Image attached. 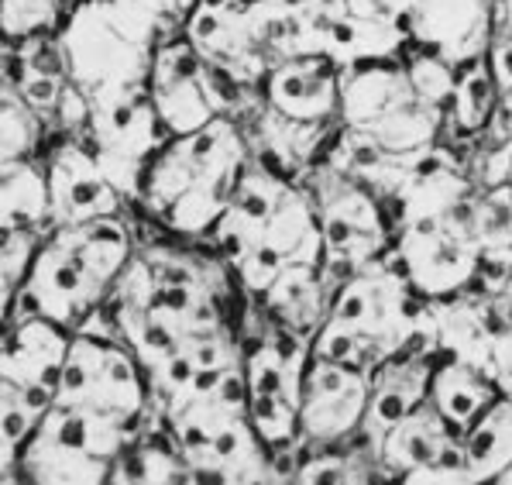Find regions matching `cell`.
Returning <instances> with one entry per match:
<instances>
[{"mask_svg":"<svg viewBox=\"0 0 512 485\" xmlns=\"http://www.w3.org/2000/svg\"><path fill=\"white\" fill-rule=\"evenodd\" d=\"M45 176L52 197V228L97 221V217H121L128 200L100 169L86 135H59L45 152Z\"/></svg>","mask_w":512,"mask_h":485,"instance_id":"16","label":"cell"},{"mask_svg":"<svg viewBox=\"0 0 512 485\" xmlns=\"http://www.w3.org/2000/svg\"><path fill=\"white\" fill-rule=\"evenodd\" d=\"M69 0H0L4 42H25L35 35H52L62 28Z\"/></svg>","mask_w":512,"mask_h":485,"instance_id":"41","label":"cell"},{"mask_svg":"<svg viewBox=\"0 0 512 485\" xmlns=\"http://www.w3.org/2000/svg\"><path fill=\"white\" fill-rule=\"evenodd\" d=\"M238 369H244V341L231 324L179 344L176 351L145 369L148 389H152V413L162 417L172 406L210 393Z\"/></svg>","mask_w":512,"mask_h":485,"instance_id":"17","label":"cell"},{"mask_svg":"<svg viewBox=\"0 0 512 485\" xmlns=\"http://www.w3.org/2000/svg\"><path fill=\"white\" fill-rule=\"evenodd\" d=\"M193 482H224V485H258L279 482V468L269 444L258 437L251 417L220 430L217 437L183 451Z\"/></svg>","mask_w":512,"mask_h":485,"instance_id":"24","label":"cell"},{"mask_svg":"<svg viewBox=\"0 0 512 485\" xmlns=\"http://www.w3.org/2000/svg\"><path fill=\"white\" fill-rule=\"evenodd\" d=\"M475 193V179L468 172V162L458 155V148L437 142L416 155V166L399 186V193L385 203L392 217V228H406L416 221L444 217L458 210Z\"/></svg>","mask_w":512,"mask_h":485,"instance_id":"18","label":"cell"},{"mask_svg":"<svg viewBox=\"0 0 512 485\" xmlns=\"http://www.w3.org/2000/svg\"><path fill=\"white\" fill-rule=\"evenodd\" d=\"M492 14L495 0H409V35L416 49L461 66L488 52Z\"/></svg>","mask_w":512,"mask_h":485,"instance_id":"19","label":"cell"},{"mask_svg":"<svg viewBox=\"0 0 512 485\" xmlns=\"http://www.w3.org/2000/svg\"><path fill=\"white\" fill-rule=\"evenodd\" d=\"M485 59H488V66H492V76H495V83H499V90H512V42L492 38Z\"/></svg>","mask_w":512,"mask_h":485,"instance_id":"46","label":"cell"},{"mask_svg":"<svg viewBox=\"0 0 512 485\" xmlns=\"http://www.w3.org/2000/svg\"><path fill=\"white\" fill-rule=\"evenodd\" d=\"M416 155H399V152H389L382 142H375L368 131H358V128H337V135L330 138L327 152H324V162H330L334 169H341L344 176L358 179L361 186L375 193L382 203H389L392 197L399 193V186L406 183V176L413 172L416 166Z\"/></svg>","mask_w":512,"mask_h":485,"instance_id":"31","label":"cell"},{"mask_svg":"<svg viewBox=\"0 0 512 485\" xmlns=\"http://www.w3.org/2000/svg\"><path fill=\"white\" fill-rule=\"evenodd\" d=\"M148 93L162 117L169 138L189 135L207 128L217 117H241L262 104V90H248L217 73L193 42L179 31H169L155 52L152 73H148Z\"/></svg>","mask_w":512,"mask_h":485,"instance_id":"9","label":"cell"},{"mask_svg":"<svg viewBox=\"0 0 512 485\" xmlns=\"http://www.w3.org/2000/svg\"><path fill=\"white\" fill-rule=\"evenodd\" d=\"M251 21L275 62L327 56V14L320 0H251Z\"/></svg>","mask_w":512,"mask_h":485,"instance_id":"29","label":"cell"},{"mask_svg":"<svg viewBox=\"0 0 512 485\" xmlns=\"http://www.w3.org/2000/svg\"><path fill=\"white\" fill-rule=\"evenodd\" d=\"M464 455L478 482H495L512 465V400L495 396L492 406L464 430Z\"/></svg>","mask_w":512,"mask_h":485,"instance_id":"36","label":"cell"},{"mask_svg":"<svg viewBox=\"0 0 512 485\" xmlns=\"http://www.w3.org/2000/svg\"><path fill=\"white\" fill-rule=\"evenodd\" d=\"M403 62H406L409 86H413L416 97L444 114L451 111L454 86H458V66H451L447 59L433 56L427 49H416V45H409L403 52Z\"/></svg>","mask_w":512,"mask_h":485,"instance_id":"40","label":"cell"},{"mask_svg":"<svg viewBox=\"0 0 512 485\" xmlns=\"http://www.w3.org/2000/svg\"><path fill=\"white\" fill-rule=\"evenodd\" d=\"M499 104V83L492 76L488 59H471L458 66V86H454V100L451 111L444 121V138L440 142L454 145V148H468L478 145L495 114Z\"/></svg>","mask_w":512,"mask_h":485,"instance_id":"34","label":"cell"},{"mask_svg":"<svg viewBox=\"0 0 512 485\" xmlns=\"http://www.w3.org/2000/svg\"><path fill=\"white\" fill-rule=\"evenodd\" d=\"M337 279H330L324 265H289L272 279V286L258 296V314H265L272 324L289 327L303 338H317L324 320L334 307Z\"/></svg>","mask_w":512,"mask_h":485,"instance_id":"25","label":"cell"},{"mask_svg":"<svg viewBox=\"0 0 512 485\" xmlns=\"http://www.w3.org/2000/svg\"><path fill=\"white\" fill-rule=\"evenodd\" d=\"M52 403L83 406L131 424H148L152 389L141 358L121 338L104 331H76L69 344L66 369Z\"/></svg>","mask_w":512,"mask_h":485,"instance_id":"11","label":"cell"},{"mask_svg":"<svg viewBox=\"0 0 512 485\" xmlns=\"http://www.w3.org/2000/svg\"><path fill=\"white\" fill-rule=\"evenodd\" d=\"M475 186H502L512 183V138L506 142H478L468 162Z\"/></svg>","mask_w":512,"mask_h":485,"instance_id":"44","label":"cell"},{"mask_svg":"<svg viewBox=\"0 0 512 485\" xmlns=\"http://www.w3.org/2000/svg\"><path fill=\"white\" fill-rule=\"evenodd\" d=\"M433 362H437V355L409 351V355L389 358L372 372V403H368L365 424L358 430V437H365V444L372 448V458L378 437L430 396Z\"/></svg>","mask_w":512,"mask_h":485,"instance_id":"26","label":"cell"},{"mask_svg":"<svg viewBox=\"0 0 512 485\" xmlns=\"http://www.w3.org/2000/svg\"><path fill=\"white\" fill-rule=\"evenodd\" d=\"M492 38H506V42H512V0H495Z\"/></svg>","mask_w":512,"mask_h":485,"instance_id":"49","label":"cell"},{"mask_svg":"<svg viewBox=\"0 0 512 485\" xmlns=\"http://www.w3.org/2000/svg\"><path fill=\"white\" fill-rule=\"evenodd\" d=\"M299 183L317 203L320 231H324V269L330 272V279L344 283L354 269L392 252L396 228H392L385 203L368 186L344 176L324 159Z\"/></svg>","mask_w":512,"mask_h":485,"instance_id":"10","label":"cell"},{"mask_svg":"<svg viewBox=\"0 0 512 485\" xmlns=\"http://www.w3.org/2000/svg\"><path fill=\"white\" fill-rule=\"evenodd\" d=\"M231 279L234 272L217 252L148 241L135 248L104 310L83 331L121 338L148 369L179 344L227 327Z\"/></svg>","mask_w":512,"mask_h":485,"instance_id":"1","label":"cell"},{"mask_svg":"<svg viewBox=\"0 0 512 485\" xmlns=\"http://www.w3.org/2000/svg\"><path fill=\"white\" fill-rule=\"evenodd\" d=\"M52 400L35 396L28 389H18L11 382H0V472L4 482H14V468H18V455L28 444V437L35 434L38 420L45 417V410Z\"/></svg>","mask_w":512,"mask_h":485,"instance_id":"37","label":"cell"},{"mask_svg":"<svg viewBox=\"0 0 512 485\" xmlns=\"http://www.w3.org/2000/svg\"><path fill=\"white\" fill-rule=\"evenodd\" d=\"M4 234V245H0V303H4V314L11 310L18 289L25 286L35 255L42 248V231H0Z\"/></svg>","mask_w":512,"mask_h":485,"instance_id":"42","label":"cell"},{"mask_svg":"<svg viewBox=\"0 0 512 485\" xmlns=\"http://www.w3.org/2000/svg\"><path fill=\"white\" fill-rule=\"evenodd\" d=\"M499 396L492 375L478 365L458 362V358H437L430 375V396L427 400L437 406L440 417L447 420L458 434H464L478 417L492 406Z\"/></svg>","mask_w":512,"mask_h":485,"instance_id":"32","label":"cell"},{"mask_svg":"<svg viewBox=\"0 0 512 485\" xmlns=\"http://www.w3.org/2000/svg\"><path fill=\"white\" fill-rule=\"evenodd\" d=\"M241 124H244V135H248L251 162L289 179H303L306 172L317 166L324 159L330 138L341 128V124L293 121V117L272 111L265 100L251 114H244Z\"/></svg>","mask_w":512,"mask_h":485,"instance_id":"23","label":"cell"},{"mask_svg":"<svg viewBox=\"0 0 512 485\" xmlns=\"http://www.w3.org/2000/svg\"><path fill=\"white\" fill-rule=\"evenodd\" d=\"M73 331L45 317H18L4 324L0 344V382H11L35 396L55 400L59 379L66 369Z\"/></svg>","mask_w":512,"mask_h":485,"instance_id":"20","label":"cell"},{"mask_svg":"<svg viewBox=\"0 0 512 485\" xmlns=\"http://www.w3.org/2000/svg\"><path fill=\"white\" fill-rule=\"evenodd\" d=\"M193 482L183 451L159 417H152L135 441L121 451L110 472V485H183Z\"/></svg>","mask_w":512,"mask_h":485,"instance_id":"33","label":"cell"},{"mask_svg":"<svg viewBox=\"0 0 512 485\" xmlns=\"http://www.w3.org/2000/svg\"><path fill=\"white\" fill-rule=\"evenodd\" d=\"M265 317V314H262ZM313 358V341L279 327L265 317V327L244 344V389H248V417L258 437L272 448L275 468L293 482L296 455H303L299 434V403L303 382ZM282 479V475H279Z\"/></svg>","mask_w":512,"mask_h":485,"instance_id":"8","label":"cell"},{"mask_svg":"<svg viewBox=\"0 0 512 485\" xmlns=\"http://www.w3.org/2000/svg\"><path fill=\"white\" fill-rule=\"evenodd\" d=\"M152 424V420H148ZM148 424H131L83 406L52 403L18 455L14 479L31 485H100Z\"/></svg>","mask_w":512,"mask_h":485,"instance_id":"7","label":"cell"},{"mask_svg":"<svg viewBox=\"0 0 512 485\" xmlns=\"http://www.w3.org/2000/svg\"><path fill=\"white\" fill-rule=\"evenodd\" d=\"M49 121L14 86H0V162L38 159Z\"/></svg>","mask_w":512,"mask_h":485,"instance_id":"38","label":"cell"},{"mask_svg":"<svg viewBox=\"0 0 512 485\" xmlns=\"http://www.w3.org/2000/svg\"><path fill=\"white\" fill-rule=\"evenodd\" d=\"M86 138H90L100 169L117 186V193L128 203H138L148 162L169 142V131L162 128L148 83H138L93 93Z\"/></svg>","mask_w":512,"mask_h":485,"instance_id":"12","label":"cell"},{"mask_svg":"<svg viewBox=\"0 0 512 485\" xmlns=\"http://www.w3.org/2000/svg\"><path fill=\"white\" fill-rule=\"evenodd\" d=\"M135 248V228L124 214L49 228L4 324L18 317H45L73 334L83 331L104 310Z\"/></svg>","mask_w":512,"mask_h":485,"instance_id":"4","label":"cell"},{"mask_svg":"<svg viewBox=\"0 0 512 485\" xmlns=\"http://www.w3.org/2000/svg\"><path fill=\"white\" fill-rule=\"evenodd\" d=\"M52 197L45 162H0V231H49Z\"/></svg>","mask_w":512,"mask_h":485,"instance_id":"35","label":"cell"},{"mask_svg":"<svg viewBox=\"0 0 512 485\" xmlns=\"http://www.w3.org/2000/svg\"><path fill=\"white\" fill-rule=\"evenodd\" d=\"M372 403V372L313 355L299 403V434L306 448H341L358 437Z\"/></svg>","mask_w":512,"mask_h":485,"instance_id":"14","label":"cell"},{"mask_svg":"<svg viewBox=\"0 0 512 485\" xmlns=\"http://www.w3.org/2000/svg\"><path fill=\"white\" fill-rule=\"evenodd\" d=\"M210 245L251 300L289 265H324V231L310 190L255 162L210 234Z\"/></svg>","mask_w":512,"mask_h":485,"instance_id":"2","label":"cell"},{"mask_svg":"<svg viewBox=\"0 0 512 485\" xmlns=\"http://www.w3.org/2000/svg\"><path fill=\"white\" fill-rule=\"evenodd\" d=\"M169 31L148 0H69L59 45L86 97L148 83L155 52Z\"/></svg>","mask_w":512,"mask_h":485,"instance_id":"6","label":"cell"},{"mask_svg":"<svg viewBox=\"0 0 512 485\" xmlns=\"http://www.w3.org/2000/svg\"><path fill=\"white\" fill-rule=\"evenodd\" d=\"M248 166L251 148L244 124L224 114L207 128L169 138L159 148L141 179L138 203L172 238H210Z\"/></svg>","mask_w":512,"mask_h":485,"instance_id":"3","label":"cell"},{"mask_svg":"<svg viewBox=\"0 0 512 485\" xmlns=\"http://www.w3.org/2000/svg\"><path fill=\"white\" fill-rule=\"evenodd\" d=\"M409 351L437 355L430 303L409 286L396 258L382 255L354 269L334 293V307L313 338V355L375 372Z\"/></svg>","mask_w":512,"mask_h":485,"instance_id":"5","label":"cell"},{"mask_svg":"<svg viewBox=\"0 0 512 485\" xmlns=\"http://www.w3.org/2000/svg\"><path fill=\"white\" fill-rule=\"evenodd\" d=\"M375 461L378 472L403 479L409 472L433 465H468V455H464V434L447 424L430 400H423L378 437Z\"/></svg>","mask_w":512,"mask_h":485,"instance_id":"21","label":"cell"},{"mask_svg":"<svg viewBox=\"0 0 512 485\" xmlns=\"http://www.w3.org/2000/svg\"><path fill=\"white\" fill-rule=\"evenodd\" d=\"M183 35L217 73L248 90H262L272 59L251 21V0H200L186 18Z\"/></svg>","mask_w":512,"mask_h":485,"instance_id":"15","label":"cell"},{"mask_svg":"<svg viewBox=\"0 0 512 485\" xmlns=\"http://www.w3.org/2000/svg\"><path fill=\"white\" fill-rule=\"evenodd\" d=\"M413 97L403 56L361 59L341 66V124L368 131L403 100Z\"/></svg>","mask_w":512,"mask_h":485,"instance_id":"28","label":"cell"},{"mask_svg":"<svg viewBox=\"0 0 512 485\" xmlns=\"http://www.w3.org/2000/svg\"><path fill=\"white\" fill-rule=\"evenodd\" d=\"M488 375H492L499 396L512 400V331H502L492 344V362H488Z\"/></svg>","mask_w":512,"mask_h":485,"instance_id":"45","label":"cell"},{"mask_svg":"<svg viewBox=\"0 0 512 485\" xmlns=\"http://www.w3.org/2000/svg\"><path fill=\"white\" fill-rule=\"evenodd\" d=\"M433 320V344L437 358H458V362L478 365L488 372L492 362V344L499 338V327L492 310L478 293H458L447 300H427Z\"/></svg>","mask_w":512,"mask_h":485,"instance_id":"30","label":"cell"},{"mask_svg":"<svg viewBox=\"0 0 512 485\" xmlns=\"http://www.w3.org/2000/svg\"><path fill=\"white\" fill-rule=\"evenodd\" d=\"M506 138H512V90H499V104H495L482 142H506Z\"/></svg>","mask_w":512,"mask_h":485,"instance_id":"47","label":"cell"},{"mask_svg":"<svg viewBox=\"0 0 512 485\" xmlns=\"http://www.w3.org/2000/svg\"><path fill=\"white\" fill-rule=\"evenodd\" d=\"M471 228L485 252L492 248H512V183L502 186H475L468 200Z\"/></svg>","mask_w":512,"mask_h":485,"instance_id":"39","label":"cell"},{"mask_svg":"<svg viewBox=\"0 0 512 485\" xmlns=\"http://www.w3.org/2000/svg\"><path fill=\"white\" fill-rule=\"evenodd\" d=\"M262 100L293 121L341 124V62L330 56L275 62L262 83Z\"/></svg>","mask_w":512,"mask_h":485,"instance_id":"22","label":"cell"},{"mask_svg":"<svg viewBox=\"0 0 512 485\" xmlns=\"http://www.w3.org/2000/svg\"><path fill=\"white\" fill-rule=\"evenodd\" d=\"M148 4L155 7V14H159L169 28H183L186 18L193 14V7L200 4V0H148Z\"/></svg>","mask_w":512,"mask_h":485,"instance_id":"48","label":"cell"},{"mask_svg":"<svg viewBox=\"0 0 512 485\" xmlns=\"http://www.w3.org/2000/svg\"><path fill=\"white\" fill-rule=\"evenodd\" d=\"M495 482H499V485H512V465H509L506 472H502V475H499V479H495Z\"/></svg>","mask_w":512,"mask_h":485,"instance_id":"50","label":"cell"},{"mask_svg":"<svg viewBox=\"0 0 512 485\" xmlns=\"http://www.w3.org/2000/svg\"><path fill=\"white\" fill-rule=\"evenodd\" d=\"M320 7L327 14V28L341 21V25H389L409 31V0H320Z\"/></svg>","mask_w":512,"mask_h":485,"instance_id":"43","label":"cell"},{"mask_svg":"<svg viewBox=\"0 0 512 485\" xmlns=\"http://www.w3.org/2000/svg\"><path fill=\"white\" fill-rule=\"evenodd\" d=\"M468 200L451 214L406 224L396 231L392 258L423 300H447V296L468 293L475 283L485 248L478 245L475 228H471Z\"/></svg>","mask_w":512,"mask_h":485,"instance_id":"13","label":"cell"},{"mask_svg":"<svg viewBox=\"0 0 512 485\" xmlns=\"http://www.w3.org/2000/svg\"><path fill=\"white\" fill-rule=\"evenodd\" d=\"M4 83L14 86L52 128L62 93L73 83L59 45V31L25 38V42H4Z\"/></svg>","mask_w":512,"mask_h":485,"instance_id":"27","label":"cell"}]
</instances>
